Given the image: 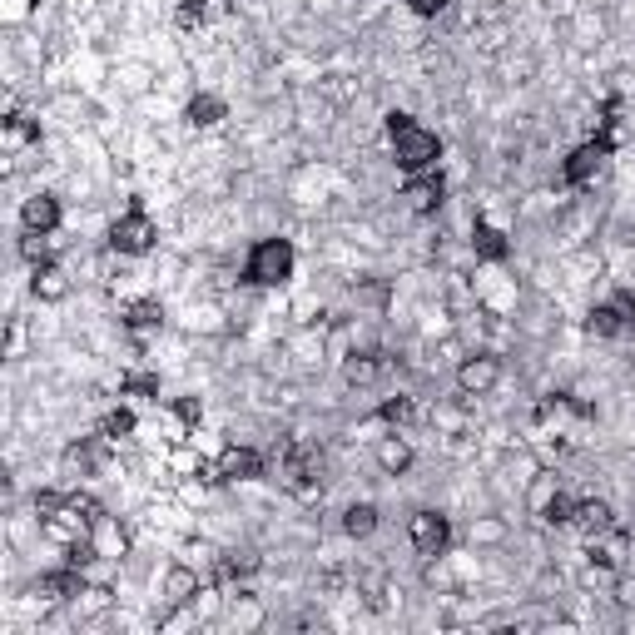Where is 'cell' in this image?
<instances>
[{
    "label": "cell",
    "instance_id": "cell-28",
    "mask_svg": "<svg viewBox=\"0 0 635 635\" xmlns=\"http://www.w3.org/2000/svg\"><path fill=\"white\" fill-rule=\"evenodd\" d=\"M30 507H35L40 521H60V516H65V492L45 487V492H35V497H30Z\"/></svg>",
    "mask_w": 635,
    "mask_h": 635
},
{
    "label": "cell",
    "instance_id": "cell-10",
    "mask_svg": "<svg viewBox=\"0 0 635 635\" xmlns=\"http://www.w3.org/2000/svg\"><path fill=\"white\" fill-rule=\"evenodd\" d=\"M606 144L601 139H586V144H576L571 154H566V164H561V179L566 184H586V179H596V169L606 164Z\"/></svg>",
    "mask_w": 635,
    "mask_h": 635
},
{
    "label": "cell",
    "instance_id": "cell-32",
    "mask_svg": "<svg viewBox=\"0 0 635 635\" xmlns=\"http://www.w3.org/2000/svg\"><path fill=\"white\" fill-rule=\"evenodd\" d=\"M407 10H412V15H422V20H432V15H442V10H447V0H407Z\"/></svg>",
    "mask_w": 635,
    "mask_h": 635
},
{
    "label": "cell",
    "instance_id": "cell-30",
    "mask_svg": "<svg viewBox=\"0 0 635 635\" xmlns=\"http://www.w3.org/2000/svg\"><path fill=\"white\" fill-rule=\"evenodd\" d=\"M174 417H179L184 427H199V422H204V402H199V397H174Z\"/></svg>",
    "mask_w": 635,
    "mask_h": 635
},
{
    "label": "cell",
    "instance_id": "cell-11",
    "mask_svg": "<svg viewBox=\"0 0 635 635\" xmlns=\"http://www.w3.org/2000/svg\"><path fill=\"white\" fill-rule=\"evenodd\" d=\"M60 199L55 194H30L25 204H20V229L25 234H55L60 229Z\"/></svg>",
    "mask_w": 635,
    "mask_h": 635
},
{
    "label": "cell",
    "instance_id": "cell-13",
    "mask_svg": "<svg viewBox=\"0 0 635 635\" xmlns=\"http://www.w3.org/2000/svg\"><path fill=\"white\" fill-rule=\"evenodd\" d=\"M571 526H581L586 536H606V531H616V511H611L606 497H586V502H576Z\"/></svg>",
    "mask_w": 635,
    "mask_h": 635
},
{
    "label": "cell",
    "instance_id": "cell-18",
    "mask_svg": "<svg viewBox=\"0 0 635 635\" xmlns=\"http://www.w3.org/2000/svg\"><path fill=\"white\" fill-rule=\"evenodd\" d=\"M194 596H199V571H194V566H169V571H164V601L189 606Z\"/></svg>",
    "mask_w": 635,
    "mask_h": 635
},
{
    "label": "cell",
    "instance_id": "cell-2",
    "mask_svg": "<svg viewBox=\"0 0 635 635\" xmlns=\"http://www.w3.org/2000/svg\"><path fill=\"white\" fill-rule=\"evenodd\" d=\"M293 244L288 239H258L254 249H249V263H244V283H254V288H283L288 278H293Z\"/></svg>",
    "mask_w": 635,
    "mask_h": 635
},
{
    "label": "cell",
    "instance_id": "cell-3",
    "mask_svg": "<svg viewBox=\"0 0 635 635\" xmlns=\"http://www.w3.org/2000/svg\"><path fill=\"white\" fill-rule=\"evenodd\" d=\"M154 244H159V229H154V219L144 214V204H129V214H120V219L110 224V254L139 258V254H149Z\"/></svg>",
    "mask_w": 635,
    "mask_h": 635
},
{
    "label": "cell",
    "instance_id": "cell-23",
    "mask_svg": "<svg viewBox=\"0 0 635 635\" xmlns=\"http://www.w3.org/2000/svg\"><path fill=\"white\" fill-rule=\"evenodd\" d=\"M343 531H348L353 541H368V536L378 531V507H373V502H353V507L343 511Z\"/></svg>",
    "mask_w": 635,
    "mask_h": 635
},
{
    "label": "cell",
    "instance_id": "cell-29",
    "mask_svg": "<svg viewBox=\"0 0 635 635\" xmlns=\"http://www.w3.org/2000/svg\"><path fill=\"white\" fill-rule=\"evenodd\" d=\"M120 392L125 397H159V373H129L120 382Z\"/></svg>",
    "mask_w": 635,
    "mask_h": 635
},
{
    "label": "cell",
    "instance_id": "cell-15",
    "mask_svg": "<svg viewBox=\"0 0 635 635\" xmlns=\"http://www.w3.org/2000/svg\"><path fill=\"white\" fill-rule=\"evenodd\" d=\"M378 467H382V477H407L412 472V442L407 437H397V432H387L378 442Z\"/></svg>",
    "mask_w": 635,
    "mask_h": 635
},
{
    "label": "cell",
    "instance_id": "cell-20",
    "mask_svg": "<svg viewBox=\"0 0 635 635\" xmlns=\"http://www.w3.org/2000/svg\"><path fill=\"white\" fill-rule=\"evenodd\" d=\"M313 477H318L313 452H308V447H288V457H283V482L303 492V487H313Z\"/></svg>",
    "mask_w": 635,
    "mask_h": 635
},
{
    "label": "cell",
    "instance_id": "cell-22",
    "mask_svg": "<svg viewBox=\"0 0 635 635\" xmlns=\"http://www.w3.org/2000/svg\"><path fill=\"white\" fill-rule=\"evenodd\" d=\"M65 516H70L75 526H85V531H90V526L105 516V507H100V497H90V492H80V487H75V492H65Z\"/></svg>",
    "mask_w": 635,
    "mask_h": 635
},
{
    "label": "cell",
    "instance_id": "cell-19",
    "mask_svg": "<svg viewBox=\"0 0 635 635\" xmlns=\"http://www.w3.org/2000/svg\"><path fill=\"white\" fill-rule=\"evenodd\" d=\"M343 378L353 382V387H368V382H378L382 378V353H373V348H353L348 358H343Z\"/></svg>",
    "mask_w": 635,
    "mask_h": 635
},
{
    "label": "cell",
    "instance_id": "cell-17",
    "mask_svg": "<svg viewBox=\"0 0 635 635\" xmlns=\"http://www.w3.org/2000/svg\"><path fill=\"white\" fill-rule=\"evenodd\" d=\"M125 328L129 333H159L164 328V303L159 298H134L125 308Z\"/></svg>",
    "mask_w": 635,
    "mask_h": 635
},
{
    "label": "cell",
    "instance_id": "cell-1",
    "mask_svg": "<svg viewBox=\"0 0 635 635\" xmlns=\"http://www.w3.org/2000/svg\"><path fill=\"white\" fill-rule=\"evenodd\" d=\"M387 134H392V159L402 174H427L442 159V139L432 129H422L412 115H387Z\"/></svg>",
    "mask_w": 635,
    "mask_h": 635
},
{
    "label": "cell",
    "instance_id": "cell-27",
    "mask_svg": "<svg viewBox=\"0 0 635 635\" xmlns=\"http://www.w3.org/2000/svg\"><path fill=\"white\" fill-rule=\"evenodd\" d=\"M90 536H95V546H100V556H120L125 551V531L110 521V516H100L95 526H90Z\"/></svg>",
    "mask_w": 635,
    "mask_h": 635
},
{
    "label": "cell",
    "instance_id": "cell-12",
    "mask_svg": "<svg viewBox=\"0 0 635 635\" xmlns=\"http://www.w3.org/2000/svg\"><path fill=\"white\" fill-rule=\"evenodd\" d=\"M30 293H35L40 303H60V298L70 293V278H65V268H60L55 258H45V263H30Z\"/></svg>",
    "mask_w": 635,
    "mask_h": 635
},
{
    "label": "cell",
    "instance_id": "cell-16",
    "mask_svg": "<svg viewBox=\"0 0 635 635\" xmlns=\"http://www.w3.org/2000/svg\"><path fill=\"white\" fill-rule=\"evenodd\" d=\"M472 249H477V258H487V263H502V258L511 254L507 234H502L497 224H487V219L472 224Z\"/></svg>",
    "mask_w": 635,
    "mask_h": 635
},
{
    "label": "cell",
    "instance_id": "cell-5",
    "mask_svg": "<svg viewBox=\"0 0 635 635\" xmlns=\"http://www.w3.org/2000/svg\"><path fill=\"white\" fill-rule=\"evenodd\" d=\"M407 536H412V551H417V556L437 561V556H447V546H452V521H447L442 511H412Z\"/></svg>",
    "mask_w": 635,
    "mask_h": 635
},
{
    "label": "cell",
    "instance_id": "cell-14",
    "mask_svg": "<svg viewBox=\"0 0 635 635\" xmlns=\"http://www.w3.org/2000/svg\"><path fill=\"white\" fill-rule=\"evenodd\" d=\"M60 472L70 477V482H85V477H95L100 472V447L85 437V442H70L65 447V457H60Z\"/></svg>",
    "mask_w": 635,
    "mask_h": 635
},
{
    "label": "cell",
    "instance_id": "cell-8",
    "mask_svg": "<svg viewBox=\"0 0 635 635\" xmlns=\"http://www.w3.org/2000/svg\"><path fill=\"white\" fill-rule=\"evenodd\" d=\"M402 199H407V209H412V214H437V209H442V199H447V184H442V174H437V169H427V174H407Z\"/></svg>",
    "mask_w": 635,
    "mask_h": 635
},
{
    "label": "cell",
    "instance_id": "cell-25",
    "mask_svg": "<svg viewBox=\"0 0 635 635\" xmlns=\"http://www.w3.org/2000/svg\"><path fill=\"white\" fill-rule=\"evenodd\" d=\"M536 507H541V521H546V526H571V516H576V502H571L566 492H546Z\"/></svg>",
    "mask_w": 635,
    "mask_h": 635
},
{
    "label": "cell",
    "instance_id": "cell-7",
    "mask_svg": "<svg viewBox=\"0 0 635 635\" xmlns=\"http://www.w3.org/2000/svg\"><path fill=\"white\" fill-rule=\"evenodd\" d=\"M497 382H502V358H492V353H472V358H462L457 387H462L467 397H487Z\"/></svg>",
    "mask_w": 635,
    "mask_h": 635
},
{
    "label": "cell",
    "instance_id": "cell-24",
    "mask_svg": "<svg viewBox=\"0 0 635 635\" xmlns=\"http://www.w3.org/2000/svg\"><path fill=\"white\" fill-rule=\"evenodd\" d=\"M134 427H139V422H134L129 407H110V412L100 417V437H105V442H125V437H134Z\"/></svg>",
    "mask_w": 635,
    "mask_h": 635
},
{
    "label": "cell",
    "instance_id": "cell-26",
    "mask_svg": "<svg viewBox=\"0 0 635 635\" xmlns=\"http://www.w3.org/2000/svg\"><path fill=\"white\" fill-rule=\"evenodd\" d=\"M258 571V556L254 551H224L219 556V581H244Z\"/></svg>",
    "mask_w": 635,
    "mask_h": 635
},
{
    "label": "cell",
    "instance_id": "cell-6",
    "mask_svg": "<svg viewBox=\"0 0 635 635\" xmlns=\"http://www.w3.org/2000/svg\"><path fill=\"white\" fill-rule=\"evenodd\" d=\"M268 472V457L249 447V442H229L224 452H219V477L224 482H258Z\"/></svg>",
    "mask_w": 635,
    "mask_h": 635
},
{
    "label": "cell",
    "instance_id": "cell-4",
    "mask_svg": "<svg viewBox=\"0 0 635 635\" xmlns=\"http://www.w3.org/2000/svg\"><path fill=\"white\" fill-rule=\"evenodd\" d=\"M586 328H591L596 338H621L626 328H635V293L631 288H616L606 303H596V308L586 313Z\"/></svg>",
    "mask_w": 635,
    "mask_h": 635
},
{
    "label": "cell",
    "instance_id": "cell-31",
    "mask_svg": "<svg viewBox=\"0 0 635 635\" xmlns=\"http://www.w3.org/2000/svg\"><path fill=\"white\" fill-rule=\"evenodd\" d=\"M407 412H412V402H407V397H387V402L378 407V417H382V422H402Z\"/></svg>",
    "mask_w": 635,
    "mask_h": 635
},
{
    "label": "cell",
    "instance_id": "cell-21",
    "mask_svg": "<svg viewBox=\"0 0 635 635\" xmlns=\"http://www.w3.org/2000/svg\"><path fill=\"white\" fill-rule=\"evenodd\" d=\"M224 115H229V105H224L219 95H209V90H204V95H194V100L184 105V120H189V125H199V129L219 125Z\"/></svg>",
    "mask_w": 635,
    "mask_h": 635
},
{
    "label": "cell",
    "instance_id": "cell-9",
    "mask_svg": "<svg viewBox=\"0 0 635 635\" xmlns=\"http://www.w3.org/2000/svg\"><path fill=\"white\" fill-rule=\"evenodd\" d=\"M35 591L45 596V601H80V596H90V581H85V571L80 566H60V571H45L40 581H35Z\"/></svg>",
    "mask_w": 635,
    "mask_h": 635
}]
</instances>
